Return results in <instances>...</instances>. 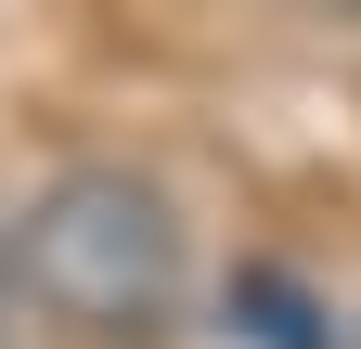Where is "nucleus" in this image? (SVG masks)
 <instances>
[{"label":"nucleus","instance_id":"nucleus-1","mask_svg":"<svg viewBox=\"0 0 361 349\" xmlns=\"http://www.w3.org/2000/svg\"><path fill=\"white\" fill-rule=\"evenodd\" d=\"M13 272H26V297L52 324L104 336V349L180 324V220H168L155 182H129V168H65V182L26 207Z\"/></svg>","mask_w":361,"mask_h":349},{"label":"nucleus","instance_id":"nucleus-3","mask_svg":"<svg viewBox=\"0 0 361 349\" xmlns=\"http://www.w3.org/2000/svg\"><path fill=\"white\" fill-rule=\"evenodd\" d=\"M348 13H361V0H348Z\"/></svg>","mask_w":361,"mask_h":349},{"label":"nucleus","instance_id":"nucleus-2","mask_svg":"<svg viewBox=\"0 0 361 349\" xmlns=\"http://www.w3.org/2000/svg\"><path fill=\"white\" fill-rule=\"evenodd\" d=\"M0 272H13V233H0Z\"/></svg>","mask_w":361,"mask_h":349}]
</instances>
